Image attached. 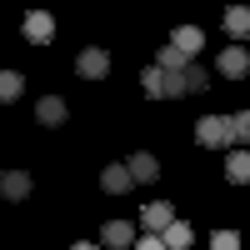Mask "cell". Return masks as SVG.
<instances>
[{"label":"cell","instance_id":"6da1fadb","mask_svg":"<svg viewBox=\"0 0 250 250\" xmlns=\"http://www.w3.org/2000/svg\"><path fill=\"white\" fill-rule=\"evenodd\" d=\"M195 140H200V145H210V150H225V145H235V140H240V125H235V115H200Z\"/></svg>","mask_w":250,"mask_h":250},{"label":"cell","instance_id":"4fadbf2b","mask_svg":"<svg viewBox=\"0 0 250 250\" xmlns=\"http://www.w3.org/2000/svg\"><path fill=\"white\" fill-rule=\"evenodd\" d=\"M225 175H230L235 185H245L250 180V150H230L225 155Z\"/></svg>","mask_w":250,"mask_h":250},{"label":"cell","instance_id":"5b68a950","mask_svg":"<svg viewBox=\"0 0 250 250\" xmlns=\"http://www.w3.org/2000/svg\"><path fill=\"white\" fill-rule=\"evenodd\" d=\"M170 45H175L185 60H190V55H200V50H205V30H200V25H175Z\"/></svg>","mask_w":250,"mask_h":250},{"label":"cell","instance_id":"8fae6325","mask_svg":"<svg viewBox=\"0 0 250 250\" xmlns=\"http://www.w3.org/2000/svg\"><path fill=\"white\" fill-rule=\"evenodd\" d=\"M125 170H130V180L140 185V180H155V170H160V165H155V155H145V150H135L130 160H125Z\"/></svg>","mask_w":250,"mask_h":250},{"label":"cell","instance_id":"2e32d148","mask_svg":"<svg viewBox=\"0 0 250 250\" xmlns=\"http://www.w3.org/2000/svg\"><path fill=\"white\" fill-rule=\"evenodd\" d=\"M155 65H160V70H165V75H180V70H185V65H190V60H185V55H180V50H175V45H165V50H160V55H155Z\"/></svg>","mask_w":250,"mask_h":250},{"label":"cell","instance_id":"d6986e66","mask_svg":"<svg viewBox=\"0 0 250 250\" xmlns=\"http://www.w3.org/2000/svg\"><path fill=\"white\" fill-rule=\"evenodd\" d=\"M210 250H240V235L235 230H215L210 235Z\"/></svg>","mask_w":250,"mask_h":250},{"label":"cell","instance_id":"7a4b0ae2","mask_svg":"<svg viewBox=\"0 0 250 250\" xmlns=\"http://www.w3.org/2000/svg\"><path fill=\"white\" fill-rule=\"evenodd\" d=\"M140 225H145L150 235H165V230L175 225V205H170V200H150V205L140 210Z\"/></svg>","mask_w":250,"mask_h":250},{"label":"cell","instance_id":"52a82bcc","mask_svg":"<svg viewBox=\"0 0 250 250\" xmlns=\"http://www.w3.org/2000/svg\"><path fill=\"white\" fill-rule=\"evenodd\" d=\"M130 170H125V165L115 160V165H105V170H100V190H110V195H125V190H130Z\"/></svg>","mask_w":250,"mask_h":250},{"label":"cell","instance_id":"9a60e30c","mask_svg":"<svg viewBox=\"0 0 250 250\" xmlns=\"http://www.w3.org/2000/svg\"><path fill=\"white\" fill-rule=\"evenodd\" d=\"M225 30H230L235 40H245L250 35V10L245 5H230V10H225Z\"/></svg>","mask_w":250,"mask_h":250},{"label":"cell","instance_id":"30bf717a","mask_svg":"<svg viewBox=\"0 0 250 250\" xmlns=\"http://www.w3.org/2000/svg\"><path fill=\"white\" fill-rule=\"evenodd\" d=\"M180 80H185V95H205V90H210V70H205V65H195V60L180 70Z\"/></svg>","mask_w":250,"mask_h":250},{"label":"cell","instance_id":"5bb4252c","mask_svg":"<svg viewBox=\"0 0 250 250\" xmlns=\"http://www.w3.org/2000/svg\"><path fill=\"white\" fill-rule=\"evenodd\" d=\"M190 240H195V235H190V225H185V220H175L170 230L160 235V245H165V250H190Z\"/></svg>","mask_w":250,"mask_h":250},{"label":"cell","instance_id":"8992f818","mask_svg":"<svg viewBox=\"0 0 250 250\" xmlns=\"http://www.w3.org/2000/svg\"><path fill=\"white\" fill-rule=\"evenodd\" d=\"M220 75L225 80H245V70H250V55H245V45H230V50H220Z\"/></svg>","mask_w":250,"mask_h":250},{"label":"cell","instance_id":"ffe728a7","mask_svg":"<svg viewBox=\"0 0 250 250\" xmlns=\"http://www.w3.org/2000/svg\"><path fill=\"white\" fill-rule=\"evenodd\" d=\"M135 250H165V245H160V235H140V240H135Z\"/></svg>","mask_w":250,"mask_h":250},{"label":"cell","instance_id":"7c38bea8","mask_svg":"<svg viewBox=\"0 0 250 250\" xmlns=\"http://www.w3.org/2000/svg\"><path fill=\"white\" fill-rule=\"evenodd\" d=\"M40 125H65V100L60 95H40Z\"/></svg>","mask_w":250,"mask_h":250},{"label":"cell","instance_id":"ac0fdd59","mask_svg":"<svg viewBox=\"0 0 250 250\" xmlns=\"http://www.w3.org/2000/svg\"><path fill=\"white\" fill-rule=\"evenodd\" d=\"M140 85L160 100V95H165V70H160V65H145V70H140Z\"/></svg>","mask_w":250,"mask_h":250},{"label":"cell","instance_id":"e0dca14e","mask_svg":"<svg viewBox=\"0 0 250 250\" xmlns=\"http://www.w3.org/2000/svg\"><path fill=\"white\" fill-rule=\"evenodd\" d=\"M20 90H25V75L20 70H0V100H15Z\"/></svg>","mask_w":250,"mask_h":250},{"label":"cell","instance_id":"9c48e42d","mask_svg":"<svg viewBox=\"0 0 250 250\" xmlns=\"http://www.w3.org/2000/svg\"><path fill=\"white\" fill-rule=\"evenodd\" d=\"M0 195H5V200H25L30 195V175L25 170H5V175H0Z\"/></svg>","mask_w":250,"mask_h":250},{"label":"cell","instance_id":"3957f363","mask_svg":"<svg viewBox=\"0 0 250 250\" xmlns=\"http://www.w3.org/2000/svg\"><path fill=\"white\" fill-rule=\"evenodd\" d=\"M75 70H80V75H85V80H100V75H105V70H110V55H105V50H100V45H85V50H80V55H75Z\"/></svg>","mask_w":250,"mask_h":250},{"label":"cell","instance_id":"277c9868","mask_svg":"<svg viewBox=\"0 0 250 250\" xmlns=\"http://www.w3.org/2000/svg\"><path fill=\"white\" fill-rule=\"evenodd\" d=\"M100 245L130 250V245H135V225H130V220H105V225H100Z\"/></svg>","mask_w":250,"mask_h":250},{"label":"cell","instance_id":"ba28073f","mask_svg":"<svg viewBox=\"0 0 250 250\" xmlns=\"http://www.w3.org/2000/svg\"><path fill=\"white\" fill-rule=\"evenodd\" d=\"M50 35H55V20H50L45 10H30V15H25V40H35V45H45Z\"/></svg>","mask_w":250,"mask_h":250},{"label":"cell","instance_id":"44dd1931","mask_svg":"<svg viewBox=\"0 0 250 250\" xmlns=\"http://www.w3.org/2000/svg\"><path fill=\"white\" fill-rule=\"evenodd\" d=\"M235 125H240V140L250 145V110H240V115H235Z\"/></svg>","mask_w":250,"mask_h":250},{"label":"cell","instance_id":"7402d4cb","mask_svg":"<svg viewBox=\"0 0 250 250\" xmlns=\"http://www.w3.org/2000/svg\"><path fill=\"white\" fill-rule=\"evenodd\" d=\"M70 250H100V245H90V240H75V245H70Z\"/></svg>","mask_w":250,"mask_h":250}]
</instances>
